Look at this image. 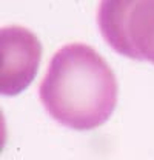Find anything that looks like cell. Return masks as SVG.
Segmentation results:
<instances>
[{"mask_svg": "<svg viewBox=\"0 0 154 160\" xmlns=\"http://www.w3.org/2000/svg\"><path fill=\"white\" fill-rule=\"evenodd\" d=\"M103 39L122 56L154 63V0H108L99 5Z\"/></svg>", "mask_w": 154, "mask_h": 160, "instance_id": "2", "label": "cell"}, {"mask_svg": "<svg viewBox=\"0 0 154 160\" xmlns=\"http://www.w3.org/2000/svg\"><path fill=\"white\" fill-rule=\"evenodd\" d=\"M0 92L16 96L23 91L37 72L42 45L23 26H5L0 29Z\"/></svg>", "mask_w": 154, "mask_h": 160, "instance_id": "3", "label": "cell"}, {"mask_svg": "<svg viewBox=\"0 0 154 160\" xmlns=\"http://www.w3.org/2000/svg\"><path fill=\"white\" fill-rule=\"evenodd\" d=\"M117 79L105 59L85 43L60 48L40 83L48 114L73 129L102 126L117 105Z\"/></svg>", "mask_w": 154, "mask_h": 160, "instance_id": "1", "label": "cell"}]
</instances>
